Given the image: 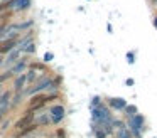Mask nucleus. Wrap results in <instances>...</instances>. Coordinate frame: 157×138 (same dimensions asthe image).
Wrapping results in <instances>:
<instances>
[{"label":"nucleus","mask_w":157,"mask_h":138,"mask_svg":"<svg viewBox=\"0 0 157 138\" xmlns=\"http://www.w3.org/2000/svg\"><path fill=\"white\" fill-rule=\"evenodd\" d=\"M125 110H127V113H128L130 116H132V114H135V113H137V108L133 106V104H130V106H125Z\"/></svg>","instance_id":"obj_19"},{"label":"nucleus","mask_w":157,"mask_h":138,"mask_svg":"<svg viewBox=\"0 0 157 138\" xmlns=\"http://www.w3.org/2000/svg\"><path fill=\"white\" fill-rule=\"evenodd\" d=\"M21 56H22V49H21V47H14V49H12L10 52L5 54L2 67H4V69H10V67L14 66V64L17 62L19 59H21Z\"/></svg>","instance_id":"obj_2"},{"label":"nucleus","mask_w":157,"mask_h":138,"mask_svg":"<svg viewBox=\"0 0 157 138\" xmlns=\"http://www.w3.org/2000/svg\"><path fill=\"white\" fill-rule=\"evenodd\" d=\"M9 125H10V120H2V123H0V131H5L9 128Z\"/></svg>","instance_id":"obj_18"},{"label":"nucleus","mask_w":157,"mask_h":138,"mask_svg":"<svg viewBox=\"0 0 157 138\" xmlns=\"http://www.w3.org/2000/svg\"><path fill=\"white\" fill-rule=\"evenodd\" d=\"M49 116H51L52 125L61 123L63 118H64V106H63V104H52V106L49 108Z\"/></svg>","instance_id":"obj_3"},{"label":"nucleus","mask_w":157,"mask_h":138,"mask_svg":"<svg viewBox=\"0 0 157 138\" xmlns=\"http://www.w3.org/2000/svg\"><path fill=\"white\" fill-rule=\"evenodd\" d=\"M22 52H25V54H36V44L34 42H29L27 46L22 49Z\"/></svg>","instance_id":"obj_16"},{"label":"nucleus","mask_w":157,"mask_h":138,"mask_svg":"<svg viewBox=\"0 0 157 138\" xmlns=\"http://www.w3.org/2000/svg\"><path fill=\"white\" fill-rule=\"evenodd\" d=\"M108 104L113 110H123L127 106L125 99H122V98H112V99H108Z\"/></svg>","instance_id":"obj_12"},{"label":"nucleus","mask_w":157,"mask_h":138,"mask_svg":"<svg viewBox=\"0 0 157 138\" xmlns=\"http://www.w3.org/2000/svg\"><path fill=\"white\" fill-rule=\"evenodd\" d=\"M31 69H39V71H46V66L42 62H29V66Z\"/></svg>","instance_id":"obj_17"},{"label":"nucleus","mask_w":157,"mask_h":138,"mask_svg":"<svg viewBox=\"0 0 157 138\" xmlns=\"http://www.w3.org/2000/svg\"><path fill=\"white\" fill-rule=\"evenodd\" d=\"M36 130H37V125H36V123H31L29 126L21 128V130H19V133L14 135V138H25V136H29L31 133H34Z\"/></svg>","instance_id":"obj_8"},{"label":"nucleus","mask_w":157,"mask_h":138,"mask_svg":"<svg viewBox=\"0 0 157 138\" xmlns=\"http://www.w3.org/2000/svg\"><path fill=\"white\" fill-rule=\"evenodd\" d=\"M98 103H100V98H95V99H93V103H91V108L98 106Z\"/></svg>","instance_id":"obj_22"},{"label":"nucleus","mask_w":157,"mask_h":138,"mask_svg":"<svg viewBox=\"0 0 157 138\" xmlns=\"http://www.w3.org/2000/svg\"><path fill=\"white\" fill-rule=\"evenodd\" d=\"M2 64H4V54H0V69H2Z\"/></svg>","instance_id":"obj_23"},{"label":"nucleus","mask_w":157,"mask_h":138,"mask_svg":"<svg viewBox=\"0 0 157 138\" xmlns=\"http://www.w3.org/2000/svg\"><path fill=\"white\" fill-rule=\"evenodd\" d=\"M48 103V94L46 93H36L31 96L29 99V111H37V110H42V106H46Z\"/></svg>","instance_id":"obj_1"},{"label":"nucleus","mask_w":157,"mask_h":138,"mask_svg":"<svg viewBox=\"0 0 157 138\" xmlns=\"http://www.w3.org/2000/svg\"><path fill=\"white\" fill-rule=\"evenodd\" d=\"M31 7V0H15V5L14 9L15 10H25Z\"/></svg>","instance_id":"obj_14"},{"label":"nucleus","mask_w":157,"mask_h":138,"mask_svg":"<svg viewBox=\"0 0 157 138\" xmlns=\"http://www.w3.org/2000/svg\"><path fill=\"white\" fill-rule=\"evenodd\" d=\"M36 120V125L37 126H48V125H51V116H49V113H41L37 114V116H34Z\"/></svg>","instance_id":"obj_11"},{"label":"nucleus","mask_w":157,"mask_h":138,"mask_svg":"<svg viewBox=\"0 0 157 138\" xmlns=\"http://www.w3.org/2000/svg\"><path fill=\"white\" fill-rule=\"evenodd\" d=\"M25 84H27V81H25V74L24 73L17 74V76L14 77V91H22L25 88Z\"/></svg>","instance_id":"obj_9"},{"label":"nucleus","mask_w":157,"mask_h":138,"mask_svg":"<svg viewBox=\"0 0 157 138\" xmlns=\"http://www.w3.org/2000/svg\"><path fill=\"white\" fill-rule=\"evenodd\" d=\"M22 99H24V93H22V91H14V94H12V99H10V110L19 108V104L22 103Z\"/></svg>","instance_id":"obj_10"},{"label":"nucleus","mask_w":157,"mask_h":138,"mask_svg":"<svg viewBox=\"0 0 157 138\" xmlns=\"http://www.w3.org/2000/svg\"><path fill=\"white\" fill-rule=\"evenodd\" d=\"M154 25L157 27V17H155V19H154Z\"/></svg>","instance_id":"obj_24"},{"label":"nucleus","mask_w":157,"mask_h":138,"mask_svg":"<svg viewBox=\"0 0 157 138\" xmlns=\"http://www.w3.org/2000/svg\"><path fill=\"white\" fill-rule=\"evenodd\" d=\"M36 79H37V71L29 67V71L25 73V81H27V84H34Z\"/></svg>","instance_id":"obj_13"},{"label":"nucleus","mask_w":157,"mask_h":138,"mask_svg":"<svg viewBox=\"0 0 157 138\" xmlns=\"http://www.w3.org/2000/svg\"><path fill=\"white\" fill-rule=\"evenodd\" d=\"M96 138H106L105 130H96Z\"/></svg>","instance_id":"obj_21"},{"label":"nucleus","mask_w":157,"mask_h":138,"mask_svg":"<svg viewBox=\"0 0 157 138\" xmlns=\"http://www.w3.org/2000/svg\"><path fill=\"white\" fill-rule=\"evenodd\" d=\"M14 47H17V39H14V37H5L0 40V54H4V56L10 52Z\"/></svg>","instance_id":"obj_4"},{"label":"nucleus","mask_w":157,"mask_h":138,"mask_svg":"<svg viewBox=\"0 0 157 138\" xmlns=\"http://www.w3.org/2000/svg\"><path fill=\"white\" fill-rule=\"evenodd\" d=\"M31 123H34V113H32V111H27L24 116L19 118V120L14 123V128H15V130H21V128L29 126Z\"/></svg>","instance_id":"obj_5"},{"label":"nucleus","mask_w":157,"mask_h":138,"mask_svg":"<svg viewBox=\"0 0 157 138\" xmlns=\"http://www.w3.org/2000/svg\"><path fill=\"white\" fill-rule=\"evenodd\" d=\"M27 66H29V62H27V59L25 57H21V59L17 61V62L14 64V66L10 67V73L14 74V76H17V74H21V73H24L25 69H27Z\"/></svg>","instance_id":"obj_6"},{"label":"nucleus","mask_w":157,"mask_h":138,"mask_svg":"<svg viewBox=\"0 0 157 138\" xmlns=\"http://www.w3.org/2000/svg\"><path fill=\"white\" fill-rule=\"evenodd\" d=\"M144 126V116H140V114H132L128 120V130H140V128Z\"/></svg>","instance_id":"obj_7"},{"label":"nucleus","mask_w":157,"mask_h":138,"mask_svg":"<svg viewBox=\"0 0 157 138\" xmlns=\"http://www.w3.org/2000/svg\"><path fill=\"white\" fill-rule=\"evenodd\" d=\"M117 138H132V133H130V130H127V128L122 126L117 131Z\"/></svg>","instance_id":"obj_15"},{"label":"nucleus","mask_w":157,"mask_h":138,"mask_svg":"<svg viewBox=\"0 0 157 138\" xmlns=\"http://www.w3.org/2000/svg\"><path fill=\"white\" fill-rule=\"evenodd\" d=\"M56 136H58V138H66V130H63V128L56 130Z\"/></svg>","instance_id":"obj_20"}]
</instances>
